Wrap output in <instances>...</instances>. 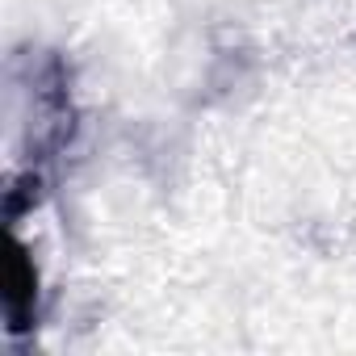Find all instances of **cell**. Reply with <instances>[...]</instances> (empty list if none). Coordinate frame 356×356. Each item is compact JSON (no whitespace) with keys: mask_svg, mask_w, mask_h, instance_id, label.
I'll return each mask as SVG.
<instances>
[{"mask_svg":"<svg viewBox=\"0 0 356 356\" xmlns=\"http://www.w3.org/2000/svg\"><path fill=\"white\" fill-rule=\"evenodd\" d=\"M34 285H38L34 264L26 260V252H22V248H13V256H9V289H5V310H9V327H13V331L30 327L34 293H38Z\"/></svg>","mask_w":356,"mask_h":356,"instance_id":"obj_1","label":"cell"}]
</instances>
